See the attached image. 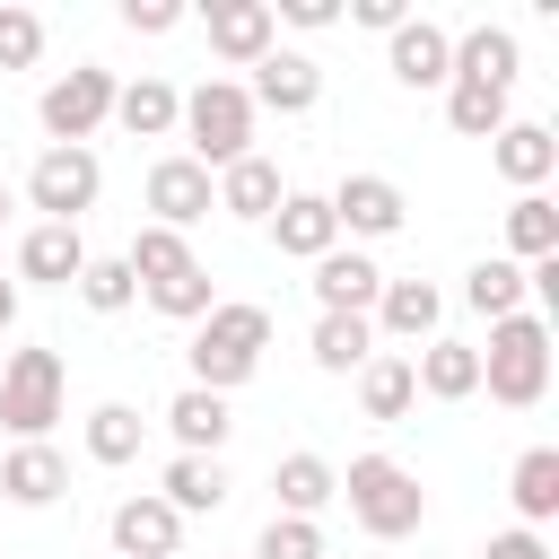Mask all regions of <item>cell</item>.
Instances as JSON below:
<instances>
[{"instance_id":"cell-1","label":"cell","mask_w":559,"mask_h":559,"mask_svg":"<svg viewBox=\"0 0 559 559\" xmlns=\"http://www.w3.org/2000/svg\"><path fill=\"white\" fill-rule=\"evenodd\" d=\"M262 349H271V306H253V297H218V306L192 323L183 367H192L201 393H236V384L262 367Z\"/></svg>"},{"instance_id":"cell-2","label":"cell","mask_w":559,"mask_h":559,"mask_svg":"<svg viewBox=\"0 0 559 559\" xmlns=\"http://www.w3.org/2000/svg\"><path fill=\"white\" fill-rule=\"evenodd\" d=\"M183 157L192 166H236V157H253V96L236 87V79H201L192 96H183Z\"/></svg>"},{"instance_id":"cell-3","label":"cell","mask_w":559,"mask_h":559,"mask_svg":"<svg viewBox=\"0 0 559 559\" xmlns=\"http://www.w3.org/2000/svg\"><path fill=\"white\" fill-rule=\"evenodd\" d=\"M480 384H489V402L533 411V402L550 393V323H542V314H507V323H489Z\"/></svg>"},{"instance_id":"cell-4","label":"cell","mask_w":559,"mask_h":559,"mask_svg":"<svg viewBox=\"0 0 559 559\" xmlns=\"http://www.w3.org/2000/svg\"><path fill=\"white\" fill-rule=\"evenodd\" d=\"M341 498H349V515H358L376 542H402V533H419V515H428L419 472L393 463V454H358V463L341 472Z\"/></svg>"},{"instance_id":"cell-5","label":"cell","mask_w":559,"mask_h":559,"mask_svg":"<svg viewBox=\"0 0 559 559\" xmlns=\"http://www.w3.org/2000/svg\"><path fill=\"white\" fill-rule=\"evenodd\" d=\"M61 393H70V376H61L52 349H9V367H0V428L17 445H52Z\"/></svg>"},{"instance_id":"cell-6","label":"cell","mask_w":559,"mask_h":559,"mask_svg":"<svg viewBox=\"0 0 559 559\" xmlns=\"http://www.w3.org/2000/svg\"><path fill=\"white\" fill-rule=\"evenodd\" d=\"M35 122H44V140H52V148H87V131H96V122H114V70L79 61L70 79H52V87L35 96Z\"/></svg>"},{"instance_id":"cell-7","label":"cell","mask_w":559,"mask_h":559,"mask_svg":"<svg viewBox=\"0 0 559 559\" xmlns=\"http://www.w3.org/2000/svg\"><path fill=\"white\" fill-rule=\"evenodd\" d=\"M96 192H105L96 148H44V157L26 166V201H35L52 227H79V210H96Z\"/></svg>"},{"instance_id":"cell-8","label":"cell","mask_w":559,"mask_h":559,"mask_svg":"<svg viewBox=\"0 0 559 559\" xmlns=\"http://www.w3.org/2000/svg\"><path fill=\"white\" fill-rule=\"evenodd\" d=\"M323 201H332V227L341 236H367V245L376 236H402V218H411V201H402L393 175H341Z\"/></svg>"},{"instance_id":"cell-9","label":"cell","mask_w":559,"mask_h":559,"mask_svg":"<svg viewBox=\"0 0 559 559\" xmlns=\"http://www.w3.org/2000/svg\"><path fill=\"white\" fill-rule=\"evenodd\" d=\"M148 210H157V227H175V236H183V227H201V218L218 210V175H210V166H192V157L175 148V157H157V166H148Z\"/></svg>"},{"instance_id":"cell-10","label":"cell","mask_w":559,"mask_h":559,"mask_svg":"<svg viewBox=\"0 0 559 559\" xmlns=\"http://www.w3.org/2000/svg\"><path fill=\"white\" fill-rule=\"evenodd\" d=\"M245 96H253V114H314V96H323V61L271 44V52L253 61V87H245Z\"/></svg>"},{"instance_id":"cell-11","label":"cell","mask_w":559,"mask_h":559,"mask_svg":"<svg viewBox=\"0 0 559 559\" xmlns=\"http://www.w3.org/2000/svg\"><path fill=\"white\" fill-rule=\"evenodd\" d=\"M271 44H280V17H271V0H210V52H218V61L253 70Z\"/></svg>"},{"instance_id":"cell-12","label":"cell","mask_w":559,"mask_h":559,"mask_svg":"<svg viewBox=\"0 0 559 559\" xmlns=\"http://www.w3.org/2000/svg\"><path fill=\"white\" fill-rule=\"evenodd\" d=\"M384 44H393L384 61H393L402 87H445V79H454V35H445L437 17H402Z\"/></svg>"},{"instance_id":"cell-13","label":"cell","mask_w":559,"mask_h":559,"mask_svg":"<svg viewBox=\"0 0 559 559\" xmlns=\"http://www.w3.org/2000/svg\"><path fill=\"white\" fill-rule=\"evenodd\" d=\"M175 542H183V515L157 489H140V498L114 507V559H175Z\"/></svg>"},{"instance_id":"cell-14","label":"cell","mask_w":559,"mask_h":559,"mask_svg":"<svg viewBox=\"0 0 559 559\" xmlns=\"http://www.w3.org/2000/svg\"><path fill=\"white\" fill-rule=\"evenodd\" d=\"M262 227H271V245H280L288 262H323V253L341 245V227H332V201H323V192H288Z\"/></svg>"},{"instance_id":"cell-15","label":"cell","mask_w":559,"mask_h":559,"mask_svg":"<svg viewBox=\"0 0 559 559\" xmlns=\"http://www.w3.org/2000/svg\"><path fill=\"white\" fill-rule=\"evenodd\" d=\"M376 288H384V271H376L358 245H332V253L314 262V306H323V314H367Z\"/></svg>"},{"instance_id":"cell-16","label":"cell","mask_w":559,"mask_h":559,"mask_svg":"<svg viewBox=\"0 0 559 559\" xmlns=\"http://www.w3.org/2000/svg\"><path fill=\"white\" fill-rule=\"evenodd\" d=\"M411 384L428 393V402H472L480 393V349L472 341H419V358H411Z\"/></svg>"},{"instance_id":"cell-17","label":"cell","mask_w":559,"mask_h":559,"mask_svg":"<svg viewBox=\"0 0 559 559\" xmlns=\"http://www.w3.org/2000/svg\"><path fill=\"white\" fill-rule=\"evenodd\" d=\"M437 314H445V297L428 280H384L376 306H367V323L393 332V341H437Z\"/></svg>"},{"instance_id":"cell-18","label":"cell","mask_w":559,"mask_h":559,"mask_svg":"<svg viewBox=\"0 0 559 559\" xmlns=\"http://www.w3.org/2000/svg\"><path fill=\"white\" fill-rule=\"evenodd\" d=\"M489 157H498V175H507L515 192H542L550 166H559V140H550V122H507V131L489 140Z\"/></svg>"},{"instance_id":"cell-19","label":"cell","mask_w":559,"mask_h":559,"mask_svg":"<svg viewBox=\"0 0 559 559\" xmlns=\"http://www.w3.org/2000/svg\"><path fill=\"white\" fill-rule=\"evenodd\" d=\"M280 201H288V183H280V166H271L262 148L236 157V166H218V210H227V218H253V227H262Z\"/></svg>"},{"instance_id":"cell-20","label":"cell","mask_w":559,"mask_h":559,"mask_svg":"<svg viewBox=\"0 0 559 559\" xmlns=\"http://www.w3.org/2000/svg\"><path fill=\"white\" fill-rule=\"evenodd\" d=\"M17 271H26V280H44V288H70V280L87 271V245H79V227H52V218H35V227L17 236Z\"/></svg>"},{"instance_id":"cell-21","label":"cell","mask_w":559,"mask_h":559,"mask_svg":"<svg viewBox=\"0 0 559 559\" xmlns=\"http://www.w3.org/2000/svg\"><path fill=\"white\" fill-rule=\"evenodd\" d=\"M166 428H175V445H183V454H218V445H227V428H236V411H227V393L183 384V393L166 402Z\"/></svg>"},{"instance_id":"cell-22","label":"cell","mask_w":559,"mask_h":559,"mask_svg":"<svg viewBox=\"0 0 559 559\" xmlns=\"http://www.w3.org/2000/svg\"><path fill=\"white\" fill-rule=\"evenodd\" d=\"M61 489H70L61 445H17V454L0 463V498H9V507H52Z\"/></svg>"},{"instance_id":"cell-23","label":"cell","mask_w":559,"mask_h":559,"mask_svg":"<svg viewBox=\"0 0 559 559\" xmlns=\"http://www.w3.org/2000/svg\"><path fill=\"white\" fill-rule=\"evenodd\" d=\"M454 79H472V87H515V35L507 26H463L454 35Z\"/></svg>"},{"instance_id":"cell-24","label":"cell","mask_w":559,"mask_h":559,"mask_svg":"<svg viewBox=\"0 0 559 559\" xmlns=\"http://www.w3.org/2000/svg\"><path fill=\"white\" fill-rule=\"evenodd\" d=\"M114 122H122L131 140H166V131L183 122V96H175L166 79H148V70H140L131 87H114Z\"/></svg>"},{"instance_id":"cell-25","label":"cell","mask_w":559,"mask_h":559,"mask_svg":"<svg viewBox=\"0 0 559 559\" xmlns=\"http://www.w3.org/2000/svg\"><path fill=\"white\" fill-rule=\"evenodd\" d=\"M157 498L175 515H210V507H227V463L218 454H175L166 480H157Z\"/></svg>"},{"instance_id":"cell-26","label":"cell","mask_w":559,"mask_h":559,"mask_svg":"<svg viewBox=\"0 0 559 559\" xmlns=\"http://www.w3.org/2000/svg\"><path fill=\"white\" fill-rule=\"evenodd\" d=\"M271 489H280V515H306V524H314V507L341 498V472H332L323 454H280V463H271Z\"/></svg>"},{"instance_id":"cell-27","label":"cell","mask_w":559,"mask_h":559,"mask_svg":"<svg viewBox=\"0 0 559 559\" xmlns=\"http://www.w3.org/2000/svg\"><path fill=\"white\" fill-rule=\"evenodd\" d=\"M507 498H515L524 533H533V524H550V515H559V445H524V454H515V472H507Z\"/></svg>"},{"instance_id":"cell-28","label":"cell","mask_w":559,"mask_h":559,"mask_svg":"<svg viewBox=\"0 0 559 559\" xmlns=\"http://www.w3.org/2000/svg\"><path fill=\"white\" fill-rule=\"evenodd\" d=\"M542 253H559V210H550V192H515L507 201V262H542Z\"/></svg>"},{"instance_id":"cell-29","label":"cell","mask_w":559,"mask_h":559,"mask_svg":"<svg viewBox=\"0 0 559 559\" xmlns=\"http://www.w3.org/2000/svg\"><path fill=\"white\" fill-rule=\"evenodd\" d=\"M463 306H472V314H489V323L524 314V262H507V253L472 262V280H463Z\"/></svg>"},{"instance_id":"cell-30","label":"cell","mask_w":559,"mask_h":559,"mask_svg":"<svg viewBox=\"0 0 559 559\" xmlns=\"http://www.w3.org/2000/svg\"><path fill=\"white\" fill-rule=\"evenodd\" d=\"M376 358V323L367 314H314V367L323 376H349Z\"/></svg>"},{"instance_id":"cell-31","label":"cell","mask_w":559,"mask_h":559,"mask_svg":"<svg viewBox=\"0 0 559 559\" xmlns=\"http://www.w3.org/2000/svg\"><path fill=\"white\" fill-rule=\"evenodd\" d=\"M411 402H419V384H411V358L376 349V358L358 367V411H367V419H402Z\"/></svg>"},{"instance_id":"cell-32","label":"cell","mask_w":559,"mask_h":559,"mask_svg":"<svg viewBox=\"0 0 559 559\" xmlns=\"http://www.w3.org/2000/svg\"><path fill=\"white\" fill-rule=\"evenodd\" d=\"M122 271H131L140 288H157V280H175V271H192V245H183L175 227H157V218H148V227L122 245Z\"/></svg>"},{"instance_id":"cell-33","label":"cell","mask_w":559,"mask_h":559,"mask_svg":"<svg viewBox=\"0 0 559 559\" xmlns=\"http://www.w3.org/2000/svg\"><path fill=\"white\" fill-rule=\"evenodd\" d=\"M140 437H148V419L131 402H96L87 411V463H140Z\"/></svg>"},{"instance_id":"cell-34","label":"cell","mask_w":559,"mask_h":559,"mask_svg":"<svg viewBox=\"0 0 559 559\" xmlns=\"http://www.w3.org/2000/svg\"><path fill=\"white\" fill-rule=\"evenodd\" d=\"M445 122L463 140H498L507 131V96L498 87H472V79H445Z\"/></svg>"},{"instance_id":"cell-35","label":"cell","mask_w":559,"mask_h":559,"mask_svg":"<svg viewBox=\"0 0 559 559\" xmlns=\"http://www.w3.org/2000/svg\"><path fill=\"white\" fill-rule=\"evenodd\" d=\"M148 306H157L166 323H201V314L218 306V280H210V271L192 262V271H175V280H157V288H148Z\"/></svg>"},{"instance_id":"cell-36","label":"cell","mask_w":559,"mask_h":559,"mask_svg":"<svg viewBox=\"0 0 559 559\" xmlns=\"http://www.w3.org/2000/svg\"><path fill=\"white\" fill-rule=\"evenodd\" d=\"M70 288H79V297H87V306H96V314H122V306H131V297H140V280H131V271H122V253H87V271H79V280H70Z\"/></svg>"},{"instance_id":"cell-37","label":"cell","mask_w":559,"mask_h":559,"mask_svg":"<svg viewBox=\"0 0 559 559\" xmlns=\"http://www.w3.org/2000/svg\"><path fill=\"white\" fill-rule=\"evenodd\" d=\"M35 61H44V17L0 0V70H35Z\"/></svg>"},{"instance_id":"cell-38","label":"cell","mask_w":559,"mask_h":559,"mask_svg":"<svg viewBox=\"0 0 559 559\" xmlns=\"http://www.w3.org/2000/svg\"><path fill=\"white\" fill-rule=\"evenodd\" d=\"M253 559H323V524H306V515H271L262 542H253Z\"/></svg>"},{"instance_id":"cell-39","label":"cell","mask_w":559,"mask_h":559,"mask_svg":"<svg viewBox=\"0 0 559 559\" xmlns=\"http://www.w3.org/2000/svg\"><path fill=\"white\" fill-rule=\"evenodd\" d=\"M122 26L131 35H166V26H183V9L175 0H122Z\"/></svg>"},{"instance_id":"cell-40","label":"cell","mask_w":559,"mask_h":559,"mask_svg":"<svg viewBox=\"0 0 559 559\" xmlns=\"http://www.w3.org/2000/svg\"><path fill=\"white\" fill-rule=\"evenodd\" d=\"M271 17H288V26H306V35H314V26H332V17H341V0H280Z\"/></svg>"},{"instance_id":"cell-41","label":"cell","mask_w":559,"mask_h":559,"mask_svg":"<svg viewBox=\"0 0 559 559\" xmlns=\"http://www.w3.org/2000/svg\"><path fill=\"white\" fill-rule=\"evenodd\" d=\"M480 559H550V550H542V533H524V524H515V533H489V550H480Z\"/></svg>"},{"instance_id":"cell-42","label":"cell","mask_w":559,"mask_h":559,"mask_svg":"<svg viewBox=\"0 0 559 559\" xmlns=\"http://www.w3.org/2000/svg\"><path fill=\"white\" fill-rule=\"evenodd\" d=\"M349 17L376 26V35H393V26H402V0H349Z\"/></svg>"},{"instance_id":"cell-43","label":"cell","mask_w":559,"mask_h":559,"mask_svg":"<svg viewBox=\"0 0 559 559\" xmlns=\"http://www.w3.org/2000/svg\"><path fill=\"white\" fill-rule=\"evenodd\" d=\"M9 323H17V288L0 280V332H9Z\"/></svg>"},{"instance_id":"cell-44","label":"cell","mask_w":559,"mask_h":559,"mask_svg":"<svg viewBox=\"0 0 559 559\" xmlns=\"http://www.w3.org/2000/svg\"><path fill=\"white\" fill-rule=\"evenodd\" d=\"M0 218H9V183H0Z\"/></svg>"}]
</instances>
